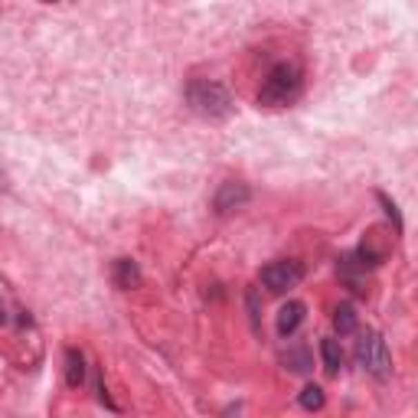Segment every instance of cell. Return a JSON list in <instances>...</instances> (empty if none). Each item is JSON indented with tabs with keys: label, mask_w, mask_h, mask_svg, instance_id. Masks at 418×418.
<instances>
[{
	"label": "cell",
	"mask_w": 418,
	"mask_h": 418,
	"mask_svg": "<svg viewBox=\"0 0 418 418\" xmlns=\"http://www.w3.org/2000/svg\"><path fill=\"white\" fill-rule=\"evenodd\" d=\"M333 327L340 333L357 330V308H353V304H340V308L333 310Z\"/></svg>",
	"instance_id": "cell-11"
},
{
	"label": "cell",
	"mask_w": 418,
	"mask_h": 418,
	"mask_svg": "<svg viewBox=\"0 0 418 418\" xmlns=\"http://www.w3.org/2000/svg\"><path fill=\"white\" fill-rule=\"evenodd\" d=\"M248 310H252V324H255V330H259V291H248Z\"/></svg>",
	"instance_id": "cell-15"
},
{
	"label": "cell",
	"mask_w": 418,
	"mask_h": 418,
	"mask_svg": "<svg viewBox=\"0 0 418 418\" xmlns=\"http://www.w3.org/2000/svg\"><path fill=\"white\" fill-rule=\"evenodd\" d=\"M389 248H392V239H389V235H382L379 229H372V232L363 239L357 259L363 261V265H379V261H386Z\"/></svg>",
	"instance_id": "cell-6"
},
{
	"label": "cell",
	"mask_w": 418,
	"mask_h": 418,
	"mask_svg": "<svg viewBox=\"0 0 418 418\" xmlns=\"http://www.w3.org/2000/svg\"><path fill=\"white\" fill-rule=\"evenodd\" d=\"M141 268H137V261L131 259H118L115 261V284L121 288V291H135V288H141Z\"/></svg>",
	"instance_id": "cell-8"
},
{
	"label": "cell",
	"mask_w": 418,
	"mask_h": 418,
	"mask_svg": "<svg viewBox=\"0 0 418 418\" xmlns=\"http://www.w3.org/2000/svg\"><path fill=\"white\" fill-rule=\"evenodd\" d=\"M0 324H3V308H0Z\"/></svg>",
	"instance_id": "cell-17"
},
{
	"label": "cell",
	"mask_w": 418,
	"mask_h": 418,
	"mask_svg": "<svg viewBox=\"0 0 418 418\" xmlns=\"http://www.w3.org/2000/svg\"><path fill=\"white\" fill-rule=\"evenodd\" d=\"M379 197V203L386 206V212H389V219H392V226H395V232H402V216H399V209H395V203L386 193H376Z\"/></svg>",
	"instance_id": "cell-14"
},
{
	"label": "cell",
	"mask_w": 418,
	"mask_h": 418,
	"mask_svg": "<svg viewBox=\"0 0 418 418\" xmlns=\"http://www.w3.org/2000/svg\"><path fill=\"white\" fill-rule=\"evenodd\" d=\"M320 357H324V369L327 372H340V366H344V350H340L337 340H324L320 344Z\"/></svg>",
	"instance_id": "cell-10"
},
{
	"label": "cell",
	"mask_w": 418,
	"mask_h": 418,
	"mask_svg": "<svg viewBox=\"0 0 418 418\" xmlns=\"http://www.w3.org/2000/svg\"><path fill=\"white\" fill-rule=\"evenodd\" d=\"M43 3H56V0H43Z\"/></svg>",
	"instance_id": "cell-18"
},
{
	"label": "cell",
	"mask_w": 418,
	"mask_h": 418,
	"mask_svg": "<svg viewBox=\"0 0 418 418\" xmlns=\"http://www.w3.org/2000/svg\"><path fill=\"white\" fill-rule=\"evenodd\" d=\"M284 366H291L295 372H310L314 359H310L308 350H288V353H284Z\"/></svg>",
	"instance_id": "cell-12"
},
{
	"label": "cell",
	"mask_w": 418,
	"mask_h": 418,
	"mask_svg": "<svg viewBox=\"0 0 418 418\" xmlns=\"http://www.w3.org/2000/svg\"><path fill=\"white\" fill-rule=\"evenodd\" d=\"M66 382H69L72 389H79V386L86 382V357H82L75 346L66 350Z\"/></svg>",
	"instance_id": "cell-9"
},
{
	"label": "cell",
	"mask_w": 418,
	"mask_h": 418,
	"mask_svg": "<svg viewBox=\"0 0 418 418\" xmlns=\"http://www.w3.org/2000/svg\"><path fill=\"white\" fill-rule=\"evenodd\" d=\"M248 199H252V190H248V183H242V180H226V183L219 186L216 199H212V206H216V212H219V216H229V212H239V209L246 206Z\"/></svg>",
	"instance_id": "cell-5"
},
{
	"label": "cell",
	"mask_w": 418,
	"mask_h": 418,
	"mask_svg": "<svg viewBox=\"0 0 418 418\" xmlns=\"http://www.w3.org/2000/svg\"><path fill=\"white\" fill-rule=\"evenodd\" d=\"M357 359L359 366L366 372H372V376H389V369H392V357L386 350V340L376 330L363 333V340L357 344Z\"/></svg>",
	"instance_id": "cell-3"
},
{
	"label": "cell",
	"mask_w": 418,
	"mask_h": 418,
	"mask_svg": "<svg viewBox=\"0 0 418 418\" xmlns=\"http://www.w3.org/2000/svg\"><path fill=\"white\" fill-rule=\"evenodd\" d=\"M304 281V265L301 261H271L261 268V284L275 291V295H284V291H291L297 284Z\"/></svg>",
	"instance_id": "cell-4"
},
{
	"label": "cell",
	"mask_w": 418,
	"mask_h": 418,
	"mask_svg": "<svg viewBox=\"0 0 418 418\" xmlns=\"http://www.w3.org/2000/svg\"><path fill=\"white\" fill-rule=\"evenodd\" d=\"M3 190H7V173L0 170V193H3Z\"/></svg>",
	"instance_id": "cell-16"
},
{
	"label": "cell",
	"mask_w": 418,
	"mask_h": 418,
	"mask_svg": "<svg viewBox=\"0 0 418 418\" xmlns=\"http://www.w3.org/2000/svg\"><path fill=\"white\" fill-rule=\"evenodd\" d=\"M297 95H301V69H297L295 62H278L268 72V79L261 82L259 105L281 108L288 101H295Z\"/></svg>",
	"instance_id": "cell-2"
},
{
	"label": "cell",
	"mask_w": 418,
	"mask_h": 418,
	"mask_svg": "<svg viewBox=\"0 0 418 418\" xmlns=\"http://www.w3.org/2000/svg\"><path fill=\"white\" fill-rule=\"evenodd\" d=\"M304 314H308V308H304L301 301H288V304L278 310V333H281V337H291V333L304 324Z\"/></svg>",
	"instance_id": "cell-7"
},
{
	"label": "cell",
	"mask_w": 418,
	"mask_h": 418,
	"mask_svg": "<svg viewBox=\"0 0 418 418\" xmlns=\"http://www.w3.org/2000/svg\"><path fill=\"white\" fill-rule=\"evenodd\" d=\"M186 101H190V108L197 111L199 118H209V121H219V118H229L232 115V95L219 86V82H190L186 86Z\"/></svg>",
	"instance_id": "cell-1"
},
{
	"label": "cell",
	"mask_w": 418,
	"mask_h": 418,
	"mask_svg": "<svg viewBox=\"0 0 418 418\" xmlns=\"http://www.w3.org/2000/svg\"><path fill=\"white\" fill-rule=\"evenodd\" d=\"M301 406L308 408V412H320L324 408V389L320 386H304L301 389Z\"/></svg>",
	"instance_id": "cell-13"
}]
</instances>
